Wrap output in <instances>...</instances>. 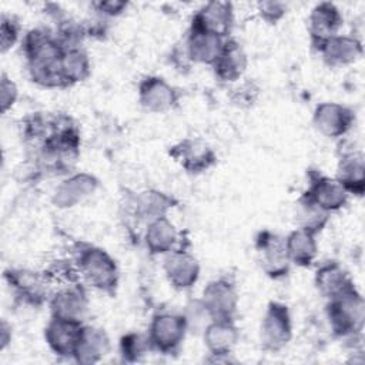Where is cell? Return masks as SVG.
<instances>
[{"label":"cell","mask_w":365,"mask_h":365,"mask_svg":"<svg viewBox=\"0 0 365 365\" xmlns=\"http://www.w3.org/2000/svg\"><path fill=\"white\" fill-rule=\"evenodd\" d=\"M23 53L31 80L43 87H67L61 73L64 48L56 36L44 29H33L23 38Z\"/></svg>","instance_id":"obj_1"},{"label":"cell","mask_w":365,"mask_h":365,"mask_svg":"<svg viewBox=\"0 0 365 365\" xmlns=\"http://www.w3.org/2000/svg\"><path fill=\"white\" fill-rule=\"evenodd\" d=\"M74 262L81 281L107 294L115 291L118 284V269L115 261L104 250L80 242L76 247Z\"/></svg>","instance_id":"obj_2"},{"label":"cell","mask_w":365,"mask_h":365,"mask_svg":"<svg viewBox=\"0 0 365 365\" xmlns=\"http://www.w3.org/2000/svg\"><path fill=\"white\" fill-rule=\"evenodd\" d=\"M331 329L339 336H351L362 329L364 299L354 288L329 299L327 307Z\"/></svg>","instance_id":"obj_3"},{"label":"cell","mask_w":365,"mask_h":365,"mask_svg":"<svg viewBox=\"0 0 365 365\" xmlns=\"http://www.w3.org/2000/svg\"><path fill=\"white\" fill-rule=\"evenodd\" d=\"M187 331L188 324L182 314L161 312L153 317L147 335L153 349L163 354H173L180 348Z\"/></svg>","instance_id":"obj_4"},{"label":"cell","mask_w":365,"mask_h":365,"mask_svg":"<svg viewBox=\"0 0 365 365\" xmlns=\"http://www.w3.org/2000/svg\"><path fill=\"white\" fill-rule=\"evenodd\" d=\"M292 335V322L288 307L285 304L272 301L267 307L261 321L259 338L261 345L269 351L284 348Z\"/></svg>","instance_id":"obj_5"},{"label":"cell","mask_w":365,"mask_h":365,"mask_svg":"<svg viewBox=\"0 0 365 365\" xmlns=\"http://www.w3.org/2000/svg\"><path fill=\"white\" fill-rule=\"evenodd\" d=\"M255 248L261 268L267 275L271 278L287 275L291 262L285 250V238L265 230L258 232L255 238Z\"/></svg>","instance_id":"obj_6"},{"label":"cell","mask_w":365,"mask_h":365,"mask_svg":"<svg viewBox=\"0 0 365 365\" xmlns=\"http://www.w3.org/2000/svg\"><path fill=\"white\" fill-rule=\"evenodd\" d=\"M211 319H232L238 307L235 285L225 278L211 281L200 298Z\"/></svg>","instance_id":"obj_7"},{"label":"cell","mask_w":365,"mask_h":365,"mask_svg":"<svg viewBox=\"0 0 365 365\" xmlns=\"http://www.w3.org/2000/svg\"><path fill=\"white\" fill-rule=\"evenodd\" d=\"M4 278L13 292L26 304L40 305L48 299L47 277L23 268H10L4 272Z\"/></svg>","instance_id":"obj_8"},{"label":"cell","mask_w":365,"mask_h":365,"mask_svg":"<svg viewBox=\"0 0 365 365\" xmlns=\"http://www.w3.org/2000/svg\"><path fill=\"white\" fill-rule=\"evenodd\" d=\"M53 318L83 324L88 314V299L81 285H67L50 297Z\"/></svg>","instance_id":"obj_9"},{"label":"cell","mask_w":365,"mask_h":365,"mask_svg":"<svg viewBox=\"0 0 365 365\" xmlns=\"http://www.w3.org/2000/svg\"><path fill=\"white\" fill-rule=\"evenodd\" d=\"M344 19L339 9L329 1L317 4L308 17V31L312 46L318 50L328 40L339 34Z\"/></svg>","instance_id":"obj_10"},{"label":"cell","mask_w":365,"mask_h":365,"mask_svg":"<svg viewBox=\"0 0 365 365\" xmlns=\"http://www.w3.org/2000/svg\"><path fill=\"white\" fill-rule=\"evenodd\" d=\"M192 27L228 38L234 26V9L228 1H210L204 4L192 17Z\"/></svg>","instance_id":"obj_11"},{"label":"cell","mask_w":365,"mask_h":365,"mask_svg":"<svg viewBox=\"0 0 365 365\" xmlns=\"http://www.w3.org/2000/svg\"><path fill=\"white\" fill-rule=\"evenodd\" d=\"M315 128L327 137H342L346 134L354 121V111L338 103H322L314 111Z\"/></svg>","instance_id":"obj_12"},{"label":"cell","mask_w":365,"mask_h":365,"mask_svg":"<svg viewBox=\"0 0 365 365\" xmlns=\"http://www.w3.org/2000/svg\"><path fill=\"white\" fill-rule=\"evenodd\" d=\"M164 272L175 289L191 288L200 277V265L197 259L184 250H174L164 259Z\"/></svg>","instance_id":"obj_13"},{"label":"cell","mask_w":365,"mask_h":365,"mask_svg":"<svg viewBox=\"0 0 365 365\" xmlns=\"http://www.w3.org/2000/svg\"><path fill=\"white\" fill-rule=\"evenodd\" d=\"M305 194L327 212L338 211L342 208L349 197L348 191L336 178L325 177L321 174L311 177V182Z\"/></svg>","instance_id":"obj_14"},{"label":"cell","mask_w":365,"mask_h":365,"mask_svg":"<svg viewBox=\"0 0 365 365\" xmlns=\"http://www.w3.org/2000/svg\"><path fill=\"white\" fill-rule=\"evenodd\" d=\"M170 154L188 173L197 174L208 170L215 163L214 151L200 140H184L173 145Z\"/></svg>","instance_id":"obj_15"},{"label":"cell","mask_w":365,"mask_h":365,"mask_svg":"<svg viewBox=\"0 0 365 365\" xmlns=\"http://www.w3.org/2000/svg\"><path fill=\"white\" fill-rule=\"evenodd\" d=\"M141 106L151 113L170 110L178 100L177 90L161 77H145L138 87Z\"/></svg>","instance_id":"obj_16"},{"label":"cell","mask_w":365,"mask_h":365,"mask_svg":"<svg viewBox=\"0 0 365 365\" xmlns=\"http://www.w3.org/2000/svg\"><path fill=\"white\" fill-rule=\"evenodd\" d=\"M227 38H221L197 27H190L187 40L184 43L187 56L191 63L214 64L218 58Z\"/></svg>","instance_id":"obj_17"},{"label":"cell","mask_w":365,"mask_h":365,"mask_svg":"<svg viewBox=\"0 0 365 365\" xmlns=\"http://www.w3.org/2000/svg\"><path fill=\"white\" fill-rule=\"evenodd\" d=\"M81 328V324L68 322L51 317L50 322L44 329V338L47 345L56 355L74 356Z\"/></svg>","instance_id":"obj_18"},{"label":"cell","mask_w":365,"mask_h":365,"mask_svg":"<svg viewBox=\"0 0 365 365\" xmlns=\"http://www.w3.org/2000/svg\"><path fill=\"white\" fill-rule=\"evenodd\" d=\"M98 181L86 173L74 174L64 180L54 191L53 201L60 208H70L81 202L86 197L93 194L97 188Z\"/></svg>","instance_id":"obj_19"},{"label":"cell","mask_w":365,"mask_h":365,"mask_svg":"<svg viewBox=\"0 0 365 365\" xmlns=\"http://www.w3.org/2000/svg\"><path fill=\"white\" fill-rule=\"evenodd\" d=\"M212 67L217 78L221 81L231 83L240 80L247 68V56L240 43L234 38H227Z\"/></svg>","instance_id":"obj_20"},{"label":"cell","mask_w":365,"mask_h":365,"mask_svg":"<svg viewBox=\"0 0 365 365\" xmlns=\"http://www.w3.org/2000/svg\"><path fill=\"white\" fill-rule=\"evenodd\" d=\"M324 61L331 67L346 66L362 56V44L358 38L338 34L318 48Z\"/></svg>","instance_id":"obj_21"},{"label":"cell","mask_w":365,"mask_h":365,"mask_svg":"<svg viewBox=\"0 0 365 365\" xmlns=\"http://www.w3.org/2000/svg\"><path fill=\"white\" fill-rule=\"evenodd\" d=\"M238 329L232 319H211L204 328V344L212 355H227L238 341Z\"/></svg>","instance_id":"obj_22"},{"label":"cell","mask_w":365,"mask_h":365,"mask_svg":"<svg viewBox=\"0 0 365 365\" xmlns=\"http://www.w3.org/2000/svg\"><path fill=\"white\" fill-rule=\"evenodd\" d=\"M315 285L319 294L328 299L339 297L355 288L349 275L336 262H328L318 268L315 274Z\"/></svg>","instance_id":"obj_23"},{"label":"cell","mask_w":365,"mask_h":365,"mask_svg":"<svg viewBox=\"0 0 365 365\" xmlns=\"http://www.w3.org/2000/svg\"><path fill=\"white\" fill-rule=\"evenodd\" d=\"M110 348L107 334L94 327H83L74 351V358L81 364H93L100 361Z\"/></svg>","instance_id":"obj_24"},{"label":"cell","mask_w":365,"mask_h":365,"mask_svg":"<svg viewBox=\"0 0 365 365\" xmlns=\"http://www.w3.org/2000/svg\"><path fill=\"white\" fill-rule=\"evenodd\" d=\"M144 241L151 254H168L175 250L178 231L167 217H160L148 222Z\"/></svg>","instance_id":"obj_25"},{"label":"cell","mask_w":365,"mask_h":365,"mask_svg":"<svg viewBox=\"0 0 365 365\" xmlns=\"http://www.w3.org/2000/svg\"><path fill=\"white\" fill-rule=\"evenodd\" d=\"M285 250L289 262L297 264L298 267L311 265L318 251L315 234L304 228L294 230L285 238Z\"/></svg>","instance_id":"obj_26"},{"label":"cell","mask_w":365,"mask_h":365,"mask_svg":"<svg viewBox=\"0 0 365 365\" xmlns=\"http://www.w3.org/2000/svg\"><path fill=\"white\" fill-rule=\"evenodd\" d=\"M364 155L361 153H345L338 164L336 180L344 185L348 194L362 195L364 192Z\"/></svg>","instance_id":"obj_27"},{"label":"cell","mask_w":365,"mask_h":365,"mask_svg":"<svg viewBox=\"0 0 365 365\" xmlns=\"http://www.w3.org/2000/svg\"><path fill=\"white\" fill-rule=\"evenodd\" d=\"M61 73L67 86L86 80L91 73L87 53L80 47L64 50L61 57Z\"/></svg>","instance_id":"obj_28"},{"label":"cell","mask_w":365,"mask_h":365,"mask_svg":"<svg viewBox=\"0 0 365 365\" xmlns=\"http://www.w3.org/2000/svg\"><path fill=\"white\" fill-rule=\"evenodd\" d=\"M173 207V200L160 191H145L141 192L135 201L137 214L141 218L150 221L165 217L168 208Z\"/></svg>","instance_id":"obj_29"},{"label":"cell","mask_w":365,"mask_h":365,"mask_svg":"<svg viewBox=\"0 0 365 365\" xmlns=\"http://www.w3.org/2000/svg\"><path fill=\"white\" fill-rule=\"evenodd\" d=\"M297 214H298L299 228H304L314 234L319 232L324 228V225L328 222V217H329V212H327L321 207H318L307 194H304L298 200Z\"/></svg>","instance_id":"obj_30"},{"label":"cell","mask_w":365,"mask_h":365,"mask_svg":"<svg viewBox=\"0 0 365 365\" xmlns=\"http://www.w3.org/2000/svg\"><path fill=\"white\" fill-rule=\"evenodd\" d=\"M150 349H153V348H151L148 335L131 332V334L124 335L120 342L121 355L127 361H138Z\"/></svg>","instance_id":"obj_31"},{"label":"cell","mask_w":365,"mask_h":365,"mask_svg":"<svg viewBox=\"0 0 365 365\" xmlns=\"http://www.w3.org/2000/svg\"><path fill=\"white\" fill-rule=\"evenodd\" d=\"M20 33V26L19 23L11 19L10 16H1V26H0V44H1V51L6 53L10 47L14 46V43L19 38Z\"/></svg>","instance_id":"obj_32"},{"label":"cell","mask_w":365,"mask_h":365,"mask_svg":"<svg viewBox=\"0 0 365 365\" xmlns=\"http://www.w3.org/2000/svg\"><path fill=\"white\" fill-rule=\"evenodd\" d=\"M258 11L265 21L277 23L284 17L287 6L279 1H262L258 4Z\"/></svg>","instance_id":"obj_33"},{"label":"cell","mask_w":365,"mask_h":365,"mask_svg":"<svg viewBox=\"0 0 365 365\" xmlns=\"http://www.w3.org/2000/svg\"><path fill=\"white\" fill-rule=\"evenodd\" d=\"M0 104L1 111L6 113L9 108H11L17 100V87L16 84L6 76H1V86H0Z\"/></svg>","instance_id":"obj_34"},{"label":"cell","mask_w":365,"mask_h":365,"mask_svg":"<svg viewBox=\"0 0 365 365\" xmlns=\"http://www.w3.org/2000/svg\"><path fill=\"white\" fill-rule=\"evenodd\" d=\"M127 6L128 4L125 1H117V0L98 1V3L93 4L96 11H98L100 14L107 16V17H115V16L121 14L127 9Z\"/></svg>","instance_id":"obj_35"},{"label":"cell","mask_w":365,"mask_h":365,"mask_svg":"<svg viewBox=\"0 0 365 365\" xmlns=\"http://www.w3.org/2000/svg\"><path fill=\"white\" fill-rule=\"evenodd\" d=\"M6 327H7V324L3 321V325H1V334H3V335H6V331H7V329H6ZM6 344H7V341H6V338L3 336V338H1V345L4 346Z\"/></svg>","instance_id":"obj_36"}]
</instances>
